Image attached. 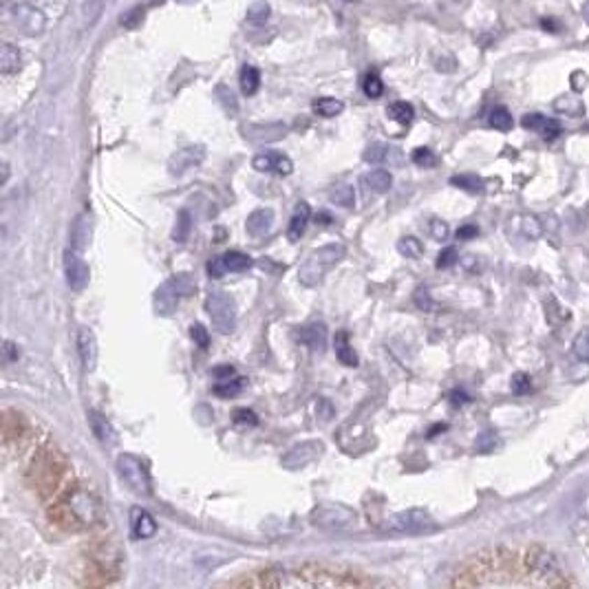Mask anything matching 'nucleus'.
<instances>
[{"label": "nucleus", "mask_w": 589, "mask_h": 589, "mask_svg": "<svg viewBox=\"0 0 589 589\" xmlns=\"http://www.w3.org/2000/svg\"><path fill=\"white\" fill-rule=\"evenodd\" d=\"M453 587L497 585H576L560 560L541 545L528 548H493L466 560L451 581Z\"/></svg>", "instance_id": "1"}, {"label": "nucleus", "mask_w": 589, "mask_h": 589, "mask_svg": "<svg viewBox=\"0 0 589 589\" xmlns=\"http://www.w3.org/2000/svg\"><path fill=\"white\" fill-rule=\"evenodd\" d=\"M232 585L238 587H371L377 581L364 576L360 572L340 569L322 563H307L296 569H263L256 576L238 579Z\"/></svg>", "instance_id": "2"}, {"label": "nucleus", "mask_w": 589, "mask_h": 589, "mask_svg": "<svg viewBox=\"0 0 589 589\" xmlns=\"http://www.w3.org/2000/svg\"><path fill=\"white\" fill-rule=\"evenodd\" d=\"M51 521L66 532H84L102 518V503L91 488L75 483L53 501L49 508Z\"/></svg>", "instance_id": "3"}, {"label": "nucleus", "mask_w": 589, "mask_h": 589, "mask_svg": "<svg viewBox=\"0 0 589 589\" xmlns=\"http://www.w3.org/2000/svg\"><path fill=\"white\" fill-rule=\"evenodd\" d=\"M66 468L68 461L58 446H42L31 459L29 470H27V481L42 499H47L58 490Z\"/></svg>", "instance_id": "4"}, {"label": "nucleus", "mask_w": 589, "mask_h": 589, "mask_svg": "<svg viewBox=\"0 0 589 589\" xmlns=\"http://www.w3.org/2000/svg\"><path fill=\"white\" fill-rule=\"evenodd\" d=\"M344 254H347V249L340 243H329V245L314 249L312 254L303 261L300 270H298V280L305 287H316L333 265H338L344 259Z\"/></svg>", "instance_id": "5"}, {"label": "nucleus", "mask_w": 589, "mask_h": 589, "mask_svg": "<svg viewBox=\"0 0 589 589\" xmlns=\"http://www.w3.org/2000/svg\"><path fill=\"white\" fill-rule=\"evenodd\" d=\"M205 307H208V314H210V318H212V325L219 333L228 335L236 329V318H238L236 316V303L230 293L221 291V289L210 291Z\"/></svg>", "instance_id": "6"}, {"label": "nucleus", "mask_w": 589, "mask_h": 589, "mask_svg": "<svg viewBox=\"0 0 589 589\" xmlns=\"http://www.w3.org/2000/svg\"><path fill=\"white\" fill-rule=\"evenodd\" d=\"M312 521L318 528H325V530H351L356 528L358 521V514L342 506V503H320V506L312 512Z\"/></svg>", "instance_id": "7"}, {"label": "nucleus", "mask_w": 589, "mask_h": 589, "mask_svg": "<svg viewBox=\"0 0 589 589\" xmlns=\"http://www.w3.org/2000/svg\"><path fill=\"white\" fill-rule=\"evenodd\" d=\"M117 470H119V477L126 481V486L133 490V493L142 495V497H148L152 493L148 468L139 457L129 455V453L119 455L117 457Z\"/></svg>", "instance_id": "8"}, {"label": "nucleus", "mask_w": 589, "mask_h": 589, "mask_svg": "<svg viewBox=\"0 0 589 589\" xmlns=\"http://www.w3.org/2000/svg\"><path fill=\"white\" fill-rule=\"evenodd\" d=\"M388 532H398V535H424V532H432L437 530V523L432 521V516L424 510H404L393 514L391 518H386Z\"/></svg>", "instance_id": "9"}, {"label": "nucleus", "mask_w": 589, "mask_h": 589, "mask_svg": "<svg viewBox=\"0 0 589 589\" xmlns=\"http://www.w3.org/2000/svg\"><path fill=\"white\" fill-rule=\"evenodd\" d=\"M91 563L93 567L89 569L91 574H102L104 585L113 583L119 574V550L115 548V543L110 541H102L97 543L91 550Z\"/></svg>", "instance_id": "10"}, {"label": "nucleus", "mask_w": 589, "mask_h": 589, "mask_svg": "<svg viewBox=\"0 0 589 589\" xmlns=\"http://www.w3.org/2000/svg\"><path fill=\"white\" fill-rule=\"evenodd\" d=\"M205 159V148L203 146H186L177 150L175 155L168 159V173L173 177H181L186 175L192 168L201 166V161Z\"/></svg>", "instance_id": "11"}, {"label": "nucleus", "mask_w": 589, "mask_h": 589, "mask_svg": "<svg viewBox=\"0 0 589 589\" xmlns=\"http://www.w3.org/2000/svg\"><path fill=\"white\" fill-rule=\"evenodd\" d=\"M322 448H325V446H322V442H316V439L296 444V446H293L291 451L283 457V466H285L287 470H298V468L310 466L316 457H320Z\"/></svg>", "instance_id": "12"}, {"label": "nucleus", "mask_w": 589, "mask_h": 589, "mask_svg": "<svg viewBox=\"0 0 589 589\" xmlns=\"http://www.w3.org/2000/svg\"><path fill=\"white\" fill-rule=\"evenodd\" d=\"M64 276H66L68 287H71L73 291H82L84 287L89 285V278H91L89 265L78 256V252L66 249V254H64Z\"/></svg>", "instance_id": "13"}, {"label": "nucleus", "mask_w": 589, "mask_h": 589, "mask_svg": "<svg viewBox=\"0 0 589 589\" xmlns=\"http://www.w3.org/2000/svg\"><path fill=\"white\" fill-rule=\"evenodd\" d=\"M13 24H16L24 36H36L45 29V16L29 5H18V7H13Z\"/></svg>", "instance_id": "14"}, {"label": "nucleus", "mask_w": 589, "mask_h": 589, "mask_svg": "<svg viewBox=\"0 0 589 589\" xmlns=\"http://www.w3.org/2000/svg\"><path fill=\"white\" fill-rule=\"evenodd\" d=\"M293 338L298 344H305L314 351H325L327 347V327L325 322H310L298 329H293Z\"/></svg>", "instance_id": "15"}, {"label": "nucleus", "mask_w": 589, "mask_h": 589, "mask_svg": "<svg viewBox=\"0 0 589 589\" xmlns=\"http://www.w3.org/2000/svg\"><path fill=\"white\" fill-rule=\"evenodd\" d=\"M78 354H80L84 371H95L100 349H97V338H95V331L91 327H80V331H78Z\"/></svg>", "instance_id": "16"}, {"label": "nucleus", "mask_w": 589, "mask_h": 589, "mask_svg": "<svg viewBox=\"0 0 589 589\" xmlns=\"http://www.w3.org/2000/svg\"><path fill=\"white\" fill-rule=\"evenodd\" d=\"M252 166L256 168L259 173H276V175H291L293 170V163L289 157L285 155H280V152H261V155L254 157V161H252Z\"/></svg>", "instance_id": "17"}, {"label": "nucleus", "mask_w": 589, "mask_h": 589, "mask_svg": "<svg viewBox=\"0 0 589 589\" xmlns=\"http://www.w3.org/2000/svg\"><path fill=\"white\" fill-rule=\"evenodd\" d=\"M131 535L133 539H150L157 535V521L148 510L133 508L131 510Z\"/></svg>", "instance_id": "18"}, {"label": "nucleus", "mask_w": 589, "mask_h": 589, "mask_svg": "<svg viewBox=\"0 0 589 589\" xmlns=\"http://www.w3.org/2000/svg\"><path fill=\"white\" fill-rule=\"evenodd\" d=\"M89 424H91L95 437L100 439L102 446H106V448H115L117 446V442H119L117 430L113 428V424H110L100 411H91L89 413Z\"/></svg>", "instance_id": "19"}, {"label": "nucleus", "mask_w": 589, "mask_h": 589, "mask_svg": "<svg viewBox=\"0 0 589 589\" xmlns=\"http://www.w3.org/2000/svg\"><path fill=\"white\" fill-rule=\"evenodd\" d=\"M521 124H523V129L539 133L543 139H548V142H552V139H556V137L560 135L558 122H554V119H550V117H545V115H541V113H530V115H525V117L521 119Z\"/></svg>", "instance_id": "20"}, {"label": "nucleus", "mask_w": 589, "mask_h": 589, "mask_svg": "<svg viewBox=\"0 0 589 589\" xmlns=\"http://www.w3.org/2000/svg\"><path fill=\"white\" fill-rule=\"evenodd\" d=\"M179 298H181V296L175 291V287L166 280V283L155 291V314H159V316H170V314L177 310Z\"/></svg>", "instance_id": "21"}, {"label": "nucleus", "mask_w": 589, "mask_h": 589, "mask_svg": "<svg viewBox=\"0 0 589 589\" xmlns=\"http://www.w3.org/2000/svg\"><path fill=\"white\" fill-rule=\"evenodd\" d=\"M274 226V212L272 210H254L249 217H247V223H245V230L249 236H263V234H268Z\"/></svg>", "instance_id": "22"}, {"label": "nucleus", "mask_w": 589, "mask_h": 589, "mask_svg": "<svg viewBox=\"0 0 589 589\" xmlns=\"http://www.w3.org/2000/svg\"><path fill=\"white\" fill-rule=\"evenodd\" d=\"M554 110L565 117H581L585 113V104L579 95L565 93V95H558L554 100Z\"/></svg>", "instance_id": "23"}, {"label": "nucleus", "mask_w": 589, "mask_h": 589, "mask_svg": "<svg viewBox=\"0 0 589 589\" xmlns=\"http://www.w3.org/2000/svg\"><path fill=\"white\" fill-rule=\"evenodd\" d=\"M310 219H312V208H310V203H298L296 205V210H293V217H291V221H289V230H287V234H289V238L291 241H296V238H300V234L307 230V223H310Z\"/></svg>", "instance_id": "24"}, {"label": "nucleus", "mask_w": 589, "mask_h": 589, "mask_svg": "<svg viewBox=\"0 0 589 589\" xmlns=\"http://www.w3.org/2000/svg\"><path fill=\"white\" fill-rule=\"evenodd\" d=\"M333 349H335V358H338L344 367H358V356L354 351V347L349 344V333L347 331L335 333Z\"/></svg>", "instance_id": "25"}, {"label": "nucleus", "mask_w": 589, "mask_h": 589, "mask_svg": "<svg viewBox=\"0 0 589 589\" xmlns=\"http://www.w3.org/2000/svg\"><path fill=\"white\" fill-rule=\"evenodd\" d=\"M362 181H364V186H367L371 192H377V194H384V192H388L391 190V186H393V177H391V173L388 170H371V173H367L362 177Z\"/></svg>", "instance_id": "26"}, {"label": "nucleus", "mask_w": 589, "mask_h": 589, "mask_svg": "<svg viewBox=\"0 0 589 589\" xmlns=\"http://www.w3.org/2000/svg\"><path fill=\"white\" fill-rule=\"evenodd\" d=\"M0 68H3L5 75L16 73L20 68V51L13 45H9V42L0 47Z\"/></svg>", "instance_id": "27"}, {"label": "nucleus", "mask_w": 589, "mask_h": 589, "mask_svg": "<svg viewBox=\"0 0 589 589\" xmlns=\"http://www.w3.org/2000/svg\"><path fill=\"white\" fill-rule=\"evenodd\" d=\"M221 259H223V263H226L228 272H245V270L252 268V259L247 254H243V252H238V249L226 252Z\"/></svg>", "instance_id": "28"}, {"label": "nucleus", "mask_w": 589, "mask_h": 589, "mask_svg": "<svg viewBox=\"0 0 589 589\" xmlns=\"http://www.w3.org/2000/svg\"><path fill=\"white\" fill-rule=\"evenodd\" d=\"M488 124L493 126V129L506 133V131H510L512 126H514V119H512L510 110H508L506 106H497V108L490 110V115H488Z\"/></svg>", "instance_id": "29"}, {"label": "nucleus", "mask_w": 589, "mask_h": 589, "mask_svg": "<svg viewBox=\"0 0 589 589\" xmlns=\"http://www.w3.org/2000/svg\"><path fill=\"white\" fill-rule=\"evenodd\" d=\"M91 241V219L87 214H82L75 221V228H73V245L75 249H84Z\"/></svg>", "instance_id": "30"}, {"label": "nucleus", "mask_w": 589, "mask_h": 589, "mask_svg": "<svg viewBox=\"0 0 589 589\" xmlns=\"http://www.w3.org/2000/svg\"><path fill=\"white\" fill-rule=\"evenodd\" d=\"M386 113H388L391 119H395V122L402 124V126H409V124L415 119V108H413L409 102H395V104H391Z\"/></svg>", "instance_id": "31"}, {"label": "nucleus", "mask_w": 589, "mask_h": 589, "mask_svg": "<svg viewBox=\"0 0 589 589\" xmlns=\"http://www.w3.org/2000/svg\"><path fill=\"white\" fill-rule=\"evenodd\" d=\"M212 391L219 398H236L238 393L243 391V377L234 375V377H228V380H219Z\"/></svg>", "instance_id": "32"}, {"label": "nucleus", "mask_w": 589, "mask_h": 589, "mask_svg": "<svg viewBox=\"0 0 589 589\" xmlns=\"http://www.w3.org/2000/svg\"><path fill=\"white\" fill-rule=\"evenodd\" d=\"M344 104L340 100H333V97H320V100L314 102V110L322 117H335L342 113Z\"/></svg>", "instance_id": "33"}, {"label": "nucleus", "mask_w": 589, "mask_h": 589, "mask_svg": "<svg viewBox=\"0 0 589 589\" xmlns=\"http://www.w3.org/2000/svg\"><path fill=\"white\" fill-rule=\"evenodd\" d=\"M261 87V73L254 66H243L241 71V91L245 95H254Z\"/></svg>", "instance_id": "34"}, {"label": "nucleus", "mask_w": 589, "mask_h": 589, "mask_svg": "<svg viewBox=\"0 0 589 589\" xmlns=\"http://www.w3.org/2000/svg\"><path fill=\"white\" fill-rule=\"evenodd\" d=\"M398 252H400L402 256H406V259H419V256H422V252H424V245L415 236H404V238H400V241H398Z\"/></svg>", "instance_id": "35"}, {"label": "nucleus", "mask_w": 589, "mask_h": 589, "mask_svg": "<svg viewBox=\"0 0 589 589\" xmlns=\"http://www.w3.org/2000/svg\"><path fill=\"white\" fill-rule=\"evenodd\" d=\"M362 89H364V95L367 97L377 100V97H382V93H384V84H382V80L377 73H367L362 80Z\"/></svg>", "instance_id": "36"}, {"label": "nucleus", "mask_w": 589, "mask_h": 589, "mask_svg": "<svg viewBox=\"0 0 589 589\" xmlns=\"http://www.w3.org/2000/svg\"><path fill=\"white\" fill-rule=\"evenodd\" d=\"M190 228H192V219H190V214L186 212V210H181L179 219H177V226H175V232H173V238H175L177 243H184L186 238L190 236Z\"/></svg>", "instance_id": "37"}, {"label": "nucleus", "mask_w": 589, "mask_h": 589, "mask_svg": "<svg viewBox=\"0 0 589 589\" xmlns=\"http://www.w3.org/2000/svg\"><path fill=\"white\" fill-rule=\"evenodd\" d=\"M451 184H453L455 188L466 190V192H479V190L483 188L481 179L474 177V175H459V177H453Z\"/></svg>", "instance_id": "38"}, {"label": "nucleus", "mask_w": 589, "mask_h": 589, "mask_svg": "<svg viewBox=\"0 0 589 589\" xmlns=\"http://www.w3.org/2000/svg\"><path fill=\"white\" fill-rule=\"evenodd\" d=\"M331 201L333 203H338L342 208H354V201H356V194H354V188L351 186H338L333 192H331Z\"/></svg>", "instance_id": "39"}, {"label": "nucleus", "mask_w": 589, "mask_h": 589, "mask_svg": "<svg viewBox=\"0 0 589 589\" xmlns=\"http://www.w3.org/2000/svg\"><path fill=\"white\" fill-rule=\"evenodd\" d=\"M391 152L393 148L391 146H384V144H373L367 148V152H364V161H369V163H382L391 157Z\"/></svg>", "instance_id": "40"}, {"label": "nucleus", "mask_w": 589, "mask_h": 589, "mask_svg": "<svg viewBox=\"0 0 589 589\" xmlns=\"http://www.w3.org/2000/svg\"><path fill=\"white\" fill-rule=\"evenodd\" d=\"M574 354L579 360L589 362V327H585L576 338H574Z\"/></svg>", "instance_id": "41"}, {"label": "nucleus", "mask_w": 589, "mask_h": 589, "mask_svg": "<svg viewBox=\"0 0 589 589\" xmlns=\"http://www.w3.org/2000/svg\"><path fill=\"white\" fill-rule=\"evenodd\" d=\"M411 159L417 163V166H424V168H432L435 163H437V157H435V152L430 148H415L413 150V155Z\"/></svg>", "instance_id": "42"}, {"label": "nucleus", "mask_w": 589, "mask_h": 589, "mask_svg": "<svg viewBox=\"0 0 589 589\" xmlns=\"http://www.w3.org/2000/svg\"><path fill=\"white\" fill-rule=\"evenodd\" d=\"M268 16H270V5L268 3H254L247 9V20L249 22L261 24V22L268 20Z\"/></svg>", "instance_id": "43"}, {"label": "nucleus", "mask_w": 589, "mask_h": 589, "mask_svg": "<svg viewBox=\"0 0 589 589\" xmlns=\"http://www.w3.org/2000/svg\"><path fill=\"white\" fill-rule=\"evenodd\" d=\"M510 386H512L514 395H528L530 388H532V382H530V377L525 373H514Z\"/></svg>", "instance_id": "44"}, {"label": "nucleus", "mask_w": 589, "mask_h": 589, "mask_svg": "<svg viewBox=\"0 0 589 589\" xmlns=\"http://www.w3.org/2000/svg\"><path fill=\"white\" fill-rule=\"evenodd\" d=\"M413 300H415V305L419 307V310H424V312H435V307H437V305H435V300L430 298V293H428L426 287H417Z\"/></svg>", "instance_id": "45"}, {"label": "nucleus", "mask_w": 589, "mask_h": 589, "mask_svg": "<svg viewBox=\"0 0 589 589\" xmlns=\"http://www.w3.org/2000/svg\"><path fill=\"white\" fill-rule=\"evenodd\" d=\"M190 335H192V340H194L196 347H199V349H208L210 335H208V329L201 325V322H194V325L190 327Z\"/></svg>", "instance_id": "46"}, {"label": "nucleus", "mask_w": 589, "mask_h": 589, "mask_svg": "<svg viewBox=\"0 0 589 589\" xmlns=\"http://www.w3.org/2000/svg\"><path fill=\"white\" fill-rule=\"evenodd\" d=\"M459 254H457V249L455 247H446L439 252V256H437V268L439 270H446V268H453V265L457 263Z\"/></svg>", "instance_id": "47"}, {"label": "nucleus", "mask_w": 589, "mask_h": 589, "mask_svg": "<svg viewBox=\"0 0 589 589\" xmlns=\"http://www.w3.org/2000/svg\"><path fill=\"white\" fill-rule=\"evenodd\" d=\"M234 424L236 426H256L259 424V417L252 413L249 409H238L234 413Z\"/></svg>", "instance_id": "48"}, {"label": "nucleus", "mask_w": 589, "mask_h": 589, "mask_svg": "<svg viewBox=\"0 0 589 589\" xmlns=\"http://www.w3.org/2000/svg\"><path fill=\"white\" fill-rule=\"evenodd\" d=\"M428 232L432 238H437V241H444V238H448V223H444L442 219H430L428 223Z\"/></svg>", "instance_id": "49"}, {"label": "nucleus", "mask_w": 589, "mask_h": 589, "mask_svg": "<svg viewBox=\"0 0 589 589\" xmlns=\"http://www.w3.org/2000/svg\"><path fill=\"white\" fill-rule=\"evenodd\" d=\"M523 234L530 236V238H537L541 234V223L537 219H532V217L523 219Z\"/></svg>", "instance_id": "50"}, {"label": "nucleus", "mask_w": 589, "mask_h": 589, "mask_svg": "<svg viewBox=\"0 0 589 589\" xmlns=\"http://www.w3.org/2000/svg\"><path fill=\"white\" fill-rule=\"evenodd\" d=\"M226 272H228V270H226V263H223V259H221V256L208 263V274H210V276H214V278H221V276L226 274Z\"/></svg>", "instance_id": "51"}, {"label": "nucleus", "mask_w": 589, "mask_h": 589, "mask_svg": "<svg viewBox=\"0 0 589 589\" xmlns=\"http://www.w3.org/2000/svg\"><path fill=\"white\" fill-rule=\"evenodd\" d=\"M3 358H5V362H7V364L18 360V347L13 344L11 340H5V344H3Z\"/></svg>", "instance_id": "52"}, {"label": "nucleus", "mask_w": 589, "mask_h": 589, "mask_svg": "<svg viewBox=\"0 0 589 589\" xmlns=\"http://www.w3.org/2000/svg\"><path fill=\"white\" fill-rule=\"evenodd\" d=\"M212 375L219 377V380H228V377L234 375V367H230V364H226V367H214V369H212Z\"/></svg>", "instance_id": "53"}, {"label": "nucleus", "mask_w": 589, "mask_h": 589, "mask_svg": "<svg viewBox=\"0 0 589 589\" xmlns=\"http://www.w3.org/2000/svg\"><path fill=\"white\" fill-rule=\"evenodd\" d=\"M479 234V230H477V226H464V228H459L457 230V236L459 238H464V241H468V238H472V236H477Z\"/></svg>", "instance_id": "54"}, {"label": "nucleus", "mask_w": 589, "mask_h": 589, "mask_svg": "<svg viewBox=\"0 0 589 589\" xmlns=\"http://www.w3.org/2000/svg\"><path fill=\"white\" fill-rule=\"evenodd\" d=\"M451 402H453V404H461V402H468V398H466V393L453 391V393H451Z\"/></svg>", "instance_id": "55"}, {"label": "nucleus", "mask_w": 589, "mask_h": 589, "mask_svg": "<svg viewBox=\"0 0 589 589\" xmlns=\"http://www.w3.org/2000/svg\"><path fill=\"white\" fill-rule=\"evenodd\" d=\"M581 13H583V20L589 24V0H585L583 7H581Z\"/></svg>", "instance_id": "56"}, {"label": "nucleus", "mask_w": 589, "mask_h": 589, "mask_svg": "<svg viewBox=\"0 0 589 589\" xmlns=\"http://www.w3.org/2000/svg\"><path fill=\"white\" fill-rule=\"evenodd\" d=\"M446 430V424H437V426H432V430L428 432V437H435L437 432H444Z\"/></svg>", "instance_id": "57"}, {"label": "nucleus", "mask_w": 589, "mask_h": 589, "mask_svg": "<svg viewBox=\"0 0 589 589\" xmlns=\"http://www.w3.org/2000/svg\"><path fill=\"white\" fill-rule=\"evenodd\" d=\"M7 179H9V166L5 163L3 166V184H7Z\"/></svg>", "instance_id": "58"}, {"label": "nucleus", "mask_w": 589, "mask_h": 589, "mask_svg": "<svg viewBox=\"0 0 589 589\" xmlns=\"http://www.w3.org/2000/svg\"><path fill=\"white\" fill-rule=\"evenodd\" d=\"M181 3H192V0H181Z\"/></svg>", "instance_id": "59"}, {"label": "nucleus", "mask_w": 589, "mask_h": 589, "mask_svg": "<svg viewBox=\"0 0 589 589\" xmlns=\"http://www.w3.org/2000/svg\"><path fill=\"white\" fill-rule=\"evenodd\" d=\"M344 3H354V0H344Z\"/></svg>", "instance_id": "60"}]
</instances>
